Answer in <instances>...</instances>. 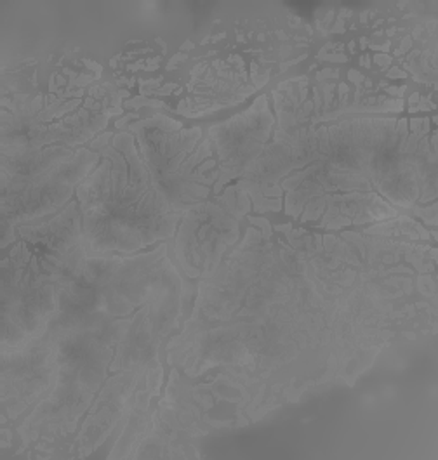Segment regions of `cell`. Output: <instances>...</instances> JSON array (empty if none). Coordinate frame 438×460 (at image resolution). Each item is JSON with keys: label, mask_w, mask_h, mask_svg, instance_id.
Segmentation results:
<instances>
[{"label": "cell", "mask_w": 438, "mask_h": 460, "mask_svg": "<svg viewBox=\"0 0 438 460\" xmlns=\"http://www.w3.org/2000/svg\"><path fill=\"white\" fill-rule=\"evenodd\" d=\"M77 188L87 256L138 252L174 236L183 214L155 186L130 134H119Z\"/></svg>", "instance_id": "1"}, {"label": "cell", "mask_w": 438, "mask_h": 460, "mask_svg": "<svg viewBox=\"0 0 438 460\" xmlns=\"http://www.w3.org/2000/svg\"><path fill=\"white\" fill-rule=\"evenodd\" d=\"M273 117L268 111L266 98H259L251 110L232 119L227 124L210 128V137L218 148L219 176H246L270 139Z\"/></svg>", "instance_id": "6"}, {"label": "cell", "mask_w": 438, "mask_h": 460, "mask_svg": "<svg viewBox=\"0 0 438 460\" xmlns=\"http://www.w3.org/2000/svg\"><path fill=\"white\" fill-rule=\"evenodd\" d=\"M59 363L56 342L46 332L18 349L2 351V405L16 419L22 411L42 402L58 383Z\"/></svg>", "instance_id": "4"}, {"label": "cell", "mask_w": 438, "mask_h": 460, "mask_svg": "<svg viewBox=\"0 0 438 460\" xmlns=\"http://www.w3.org/2000/svg\"><path fill=\"white\" fill-rule=\"evenodd\" d=\"M238 225L214 204H201L183 214L176 254L190 277H207L223 252L237 242Z\"/></svg>", "instance_id": "5"}, {"label": "cell", "mask_w": 438, "mask_h": 460, "mask_svg": "<svg viewBox=\"0 0 438 460\" xmlns=\"http://www.w3.org/2000/svg\"><path fill=\"white\" fill-rule=\"evenodd\" d=\"M100 160L96 152L56 145L2 154L4 231L61 212Z\"/></svg>", "instance_id": "2"}, {"label": "cell", "mask_w": 438, "mask_h": 460, "mask_svg": "<svg viewBox=\"0 0 438 460\" xmlns=\"http://www.w3.org/2000/svg\"><path fill=\"white\" fill-rule=\"evenodd\" d=\"M138 132L139 155L155 186L171 207L184 214L206 200L219 172L209 139L201 128L184 130L169 119H155L132 128Z\"/></svg>", "instance_id": "3"}]
</instances>
